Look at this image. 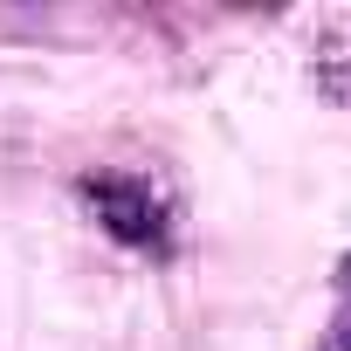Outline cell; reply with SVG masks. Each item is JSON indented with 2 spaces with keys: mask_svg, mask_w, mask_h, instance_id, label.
I'll use <instances>...</instances> for the list:
<instances>
[{
  "mask_svg": "<svg viewBox=\"0 0 351 351\" xmlns=\"http://www.w3.org/2000/svg\"><path fill=\"white\" fill-rule=\"evenodd\" d=\"M76 193L90 200V214L104 221V234H117L124 248H152L158 255L172 241V207H165V193L152 180H131V172H83Z\"/></svg>",
  "mask_w": 351,
  "mask_h": 351,
  "instance_id": "obj_1",
  "label": "cell"
},
{
  "mask_svg": "<svg viewBox=\"0 0 351 351\" xmlns=\"http://www.w3.org/2000/svg\"><path fill=\"white\" fill-rule=\"evenodd\" d=\"M317 351H351V255L337 262V310H330V324H324V344Z\"/></svg>",
  "mask_w": 351,
  "mask_h": 351,
  "instance_id": "obj_2",
  "label": "cell"
}]
</instances>
